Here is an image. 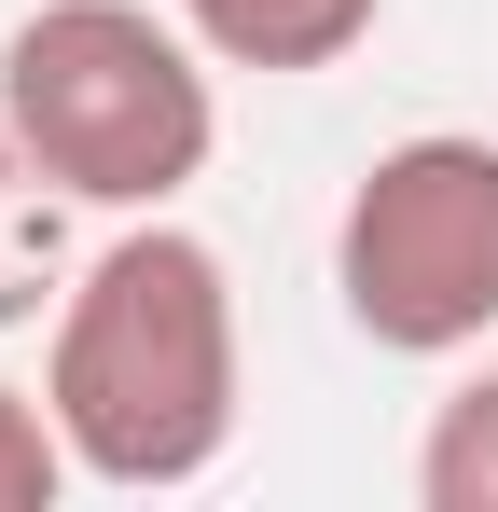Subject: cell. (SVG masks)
<instances>
[{"label":"cell","instance_id":"obj_1","mask_svg":"<svg viewBox=\"0 0 498 512\" xmlns=\"http://www.w3.org/2000/svg\"><path fill=\"white\" fill-rule=\"evenodd\" d=\"M42 402L70 429V471L111 499H180L222 471L249 402L236 346V263L208 236H180L166 208H139L97 263H70L56 333H42Z\"/></svg>","mask_w":498,"mask_h":512},{"label":"cell","instance_id":"obj_6","mask_svg":"<svg viewBox=\"0 0 498 512\" xmlns=\"http://www.w3.org/2000/svg\"><path fill=\"white\" fill-rule=\"evenodd\" d=\"M415 499H429V512H498V360L429 416V443H415Z\"/></svg>","mask_w":498,"mask_h":512},{"label":"cell","instance_id":"obj_7","mask_svg":"<svg viewBox=\"0 0 498 512\" xmlns=\"http://www.w3.org/2000/svg\"><path fill=\"white\" fill-rule=\"evenodd\" d=\"M70 485H83V471H70V429H56V402L0 374V512H56Z\"/></svg>","mask_w":498,"mask_h":512},{"label":"cell","instance_id":"obj_5","mask_svg":"<svg viewBox=\"0 0 498 512\" xmlns=\"http://www.w3.org/2000/svg\"><path fill=\"white\" fill-rule=\"evenodd\" d=\"M70 291V194L28 167V139L0 125V333H28Z\"/></svg>","mask_w":498,"mask_h":512},{"label":"cell","instance_id":"obj_3","mask_svg":"<svg viewBox=\"0 0 498 512\" xmlns=\"http://www.w3.org/2000/svg\"><path fill=\"white\" fill-rule=\"evenodd\" d=\"M332 305L388 360H457L498 333V139L415 125L332 208Z\"/></svg>","mask_w":498,"mask_h":512},{"label":"cell","instance_id":"obj_4","mask_svg":"<svg viewBox=\"0 0 498 512\" xmlns=\"http://www.w3.org/2000/svg\"><path fill=\"white\" fill-rule=\"evenodd\" d=\"M222 70H263V84H291V70H346L360 42H374V14L388 0H166Z\"/></svg>","mask_w":498,"mask_h":512},{"label":"cell","instance_id":"obj_2","mask_svg":"<svg viewBox=\"0 0 498 512\" xmlns=\"http://www.w3.org/2000/svg\"><path fill=\"white\" fill-rule=\"evenodd\" d=\"M208 42L153 0H42L0 28V125L28 139V167L70 208H180L222 153V97Z\"/></svg>","mask_w":498,"mask_h":512}]
</instances>
